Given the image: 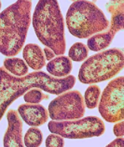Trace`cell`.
Wrapping results in <instances>:
<instances>
[{"label": "cell", "mask_w": 124, "mask_h": 147, "mask_svg": "<svg viewBox=\"0 0 124 147\" xmlns=\"http://www.w3.org/2000/svg\"><path fill=\"white\" fill-rule=\"evenodd\" d=\"M75 84L76 78L73 75L57 78L43 71H34L17 77L8 72L5 67H0V120L10 104L31 88H39L49 94L60 95L72 89Z\"/></svg>", "instance_id": "cell-1"}, {"label": "cell", "mask_w": 124, "mask_h": 147, "mask_svg": "<svg viewBox=\"0 0 124 147\" xmlns=\"http://www.w3.org/2000/svg\"><path fill=\"white\" fill-rule=\"evenodd\" d=\"M31 0H17L0 13V53L14 56L23 49L31 23Z\"/></svg>", "instance_id": "cell-2"}, {"label": "cell", "mask_w": 124, "mask_h": 147, "mask_svg": "<svg viewBox=\"0 0 124 147\" xmlns=\"http://www.w3.org/2000/svg\"><path fill=\"white\" fill-rule=\"evenodd\" d=\"M32 24L42 44L51 49L55 55L65 53V23L57 0H39L35 9Z\"/></svg>", "instance_id": "cell-3"}, {"label": "cell", "mask_w": 124, "mask_h": 147, "mask_svg": "<svg viewBox=\"0 0 124 147\" xmlns=\"http://www.w3.org/2000/svg\"><path fill=\"white\" fill-rule=\"evenodd\" d=\"M66 26L71 35L79 38H87L109 27L105 13L88 0H76L66 13Z\"/></svg>", "instance_id": "cell-4"}, {"label": "cell", "mask_w": 124, "mask_h": 147, "mask_svg": "<svg viewBox=\"0 0 124 147\" xmlns=\"http://www.w3.org/2000/svg\"><path fill=\"white\" fill-rule=\"evenodd\" d=\"M123 60V53L119 49H110L96 53L81 65L79 80L85 84L107 81L120 72Z\"/></svg>", "instance_id": "cell-5"}, {"label": "cell", "mask_w": 124, "mask_h": 147, "mask_svg": "<svg viewBox=\"0 0 124 147\" xmlns=\"http://www.w3.org/2000/svg\"><path fill=\"white\" fill-rule=\"evenodd\" d=\"M51 133L67 139H86L99 137L105 133V127L103 120L96 116L79 118L74 121H54L48 125Z\"/></svg>", "instance_id": "cell-6"}, {"label": "cell", "mask_w": 124, "mask_h": 147, "mask_svg": "<svg viewBox=\"0 0 124 147\" xmlns=\"http://www.w3.org/2000/svg\"><path fill=\"white\" fill-rule=\"evenodd\" d=\"M123 76L112 80L103 91L99 113L109 123L123 120L124 117V82Z\"/></svg>", "instance_id": "cell-7"}, {"label": "cell", "mask_w": 124, "mask_h": 147, "mask_svg": "<svg viewBox=\"0 0 124 147\" xmlns=\"http://www.w3.org/2000/svg\"><path fill=\"white\" fill-rule=\"evenodd\" d=\"M48 113L54 121L79 119L85 113L84 98L79 91H65L51 100Z\"/></svg>", "instance_id": "cell-8"}, {"label": "cell", "mask_w": 124, "mask_h": 147, "mask_svg": "<svg viewBox=\"0 0 124 147\" xmlns=\"http://www.w3.org/2000/svg\"><path fill=\"white\" fill-rule=\"evenodd\" d=\"M108 11L112 14L109 29L101 34H95L88 39V49L93 52H100L107 48L114 38L115 35L123 28V0H110Z\"/></svg>", "instance_id": "cell-9"}, {"label": "cell", "mask_w": 124, "mask_h": 147, "mask_svg": "<svg viewBox=\"0 0 124 147\" xmlns=\"http://www.w3.org/2000/svg\"><path fill=\"white\" fill-rule=\"evenodd\" d=\"M8 119V129H7L3 145L5 147H23V123L19 116L18 112L14 110H9L7 113Z\"/></svg>", "instance_id": "cell-10"}, {"label": "cell", "mask_w": 124, "mask_h": 147, "mask_svg": "<svg viewBox=\"0 0 124 147\" xmlns=\"http://www.w3.org/2000/svg\"><path fill=\"white\" fill-rule=\"evenodd\" d=\"M18 113L27 125L31 127H39L48 121L49 113L39 104L26 103L19 106Z\"/></svg>", "instance_id": "cell-11"}, {"label": "cell", "mask_w": 124, "mask_h": 147, "mask_svg": "<svg viewBox=\"0 0 124 147\" xmlns=\"http://www.w3.org/2000/svg\"><path fill=\"white\" fill-rule=\"evenodd\" d=\"M23 56L27 66L34 70H40L46 65V59L42 49L37 44H27L23 50Z\"/></svg>", "instance_id": "cell-12"}, {"label": "cell", "mask_w": 124, "mask_h": 147, "mask_svg": "<svg viewBox=\"0 0 124 147\" xmlns=\"http://www.w3.org/2000/svg\"><path fill=\"white\" fill-rule=\"evenodd\" d=\"M72 61L67 56H58L49 60L47 64V71L53 77L62 78L69 75L72 70Z\"/></svg>", "instance_id": "cell-13"}, {"label": "cell", "mask_w": 124, "mask_h": 147, "mask_svg": "<svg viewBox=\"0 0 124 147\" xmlns=\"http://www.w3.org/2000/svg\"><path fill=\"white\" fill-rule=\"evenodd\" d=\"M4 67L8 72L17 77H22L28 73L27 64L24 62V60L16 58V57L5 59Z\"/></svg>", "instance_id": "cell-14"}, {"label": "cell", "mask_w": 124, "mask_h": 147, "mask_svg": "<svg viewBox=\"0 0 124 147\" xmlns=\"http://www.w3.org/2000/svg\"><path fill=\"white\" fill-rule=\"evenodd\" d=\"M101 89L96 84H91L87 88L84 94V103L88 109H94L98 106V101L100 98Z\"/></svg>", "instance_id": "cell-15"}, {"label": "cell", "mask_w": 124, "mask_h": 147, "mask_svg": "<svg viewBox=\"0 0 124 147\" xmlns=\"http://www.w3.org/2000/svg\"><path fill=\"white\" fill-rule=\"evenodd\" d=\"M89 55V49L81 42H76L71 46L68 52V57L75 62H81L86 60Z\"/></svg>", "instance_id": "cell-16"}, {"label": "cell", "mask_w": 124, "mask_h": 147, "mask_svg": "<svg viewBox=\"0 0 124 147\" xmlns=\"http://www.w3.org/2000/svg\"><path fill=\"white\" fill-rule=\"evenodd\" d=\"M42 139L43 136L41 130L37 127H31L24 135L23 144L27 147H37L41 144Z\"/></svg>", "instance_id": "cell-17"}, {"label": "cell", "mask_w": 124, "mask_h": 147, "mask_svg": "<svg viewBox=\"0 0 124 147\" xmlns=\"http://www.w3.org/2000/svg\"><path fill=\"white\" fill-rule=\"evenodd\" d=\"M49 96L47 95H44L40 91L39 88H31L27 92L23 94V99L26 103L31 104H37L43 99H47Z\"/></svg>", "instance_id": "cell-18"}, {"label": "cell", "mask_w": 124, "mask_h": 147, "mask_svg": "<svg viewBox=\"0 0 124 147\" xmlns=\"http://www.w3.org/2000/svg\"><path fill=\"white\" fill-rule=\"evenodd\" d=\"M63 142H63V139L62 136L52 133L51 135H49L47 137L45 144L47 147H63L65 145Z\"/></svg>", "instance_id": "cell-19"}, {"label": "cell", "mask_w": 124, "mask_h": 147, "mask_svg": "<svg viewBox=\"0 0 124 147\" xmlns=\"http://www.w3.org/2000/svg\"><path fill=\"white\" fill-rule=\"evenodd\" d=\"M124 124L123 121L120 120L119 122H116V125H114V128H113V132H114L115 136L117 137H122L124 135Z\"/></svg>", "instance_id": "cell-20"}, {"label": "cell", "mask_w": 124, "mask_h": 147, "mask_svg": "<svg viewBox=\"0 0 124 147\" xmlns=\"http://www.w3.org/2000/svg\"><path fill=\"white\" fill-rule=\"evenodd\" d=\"M108 147H123L124 146V140L121 137H118V139L114 140L111 143L107 145Z\"/></svg>", "instance_id": "cell-21"}, {"label": "cell", "mask_w": 124, "mask_h": 147, "mask_svg": "<svg viewBox=\"0 0 124 147\" xmlns=\"http://www.w3.org/2000/svg\"><path fill=\"white\" fill-rule=\"evenodd\" d=\"M44 55H45V59L46 60H51L54 58V56H55V53H53V51L51 49H49L48 47H46L44 49Z\"/></svg>", "instance_id": "cell-22"}, {"label": "cell", "mask_w": 124, "mask_h": 147, "mask_svg": "<svg viewBox=\"0 0 124 147\" xmlns=\"http://www.w3.org/2000/svg\"><path fill=\"white\" fill-rule=\"evenodd\" d=\"M0 9H1V2H0Z\"/></svg>", "instance_id": "cell-23"}, {"label": "cell", "mask_w": 124, "mask_h": 147, "mask_svg": "<svg viewBox=\"0 0 124 147\" xmlns=\"http://www.w3.org/2000/svg\"><path fill=\"white\" fill-rule=\"evenodd\" d=\"M72 1H73V0H72Z\"/></svg>", "instance_id": "cell-24"}]
</instances>
